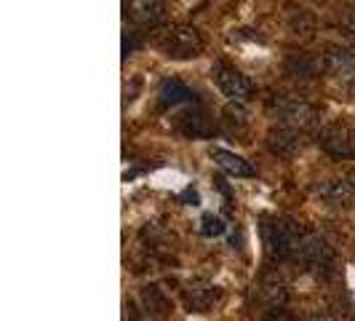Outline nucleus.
Segmentation results:
<instances>
[{
  "label": "nucleus",
  "mask_w": 355,
  "mask_h": 321,
  "mask_svg": "<svg viewBox=\"0 0 355 321\" xmlns=\"http://www.w3.org/2000/svg\"><path fill=\"white\" fill-rule=\"evenodd\" d=\"M259 233H262V244H265L267 257H270L272 263L294 260L304 238L302 228H300L294 220H288V217H275V214L262 217Z\"/></svg>",
  "instance_id": "1"
},
{
  "label": "nucleus",
  "mask_w": 355,
  "mask_h": 321,
  "mask_svg": "<svg viewBox=\"0 0 355 321\" xmlns=\"http://www.w3.org/2000/svg\"><path fill=\"white\" fill-rule=\"evenodd\" d=\"M320 59V72L337 86L339 91L355 97V51L339 43H329Z\"/></svg>",
  "instance_id": "2"
},
{
  "label": "nucleus",
  "mask_w": 355,
  "mask_h": 321,
  "mask_svg": "<svg viewBox=\"0 0 355 321\" xmlns=\"http://www.w3.org/2000/svg\"><path fill=\"white\" fill-rule=\"evenodd\" d=\"M267 110L272 113V118H278V124L300 129V131H310L320 121L318 107H313L310 102L300 99V97H286V94L272 97L267 102Z\"/></svg>",
  "instance_id": "3"
},
{
  "label": "nucleus",
  "mask_w": 355,
  "mask_h": 321,
  "mask_svg": "<svg viewBox=\"0 0 355 321\" xmlns=\"http://www.w3.org/2000/svg\"><path fill=\"white\" fill-rule=\"evenodd\" d=\"M211 78L216 89L222 91L230 102H249L257 94V86H254L249 75H243L238 67H232L227 62H216L211 67Z\"/></svg>",
  "instance_id": "4"
},
{
  "label": "nucleus",
  "mask_w": 355,
  "mask_h": 321,
  "mask_svg": "<svg viewBox=\"0 0 355 321\" xmlns=\"http://www.w3.org/2000/svg\"><path fill=\"white\" fill-rule=\"evenodd\" d=\"M203 35L190 24H177L160 38V49L171 59H196L203 54Z\"/></svg>",
  "instance_id": "5"
},
{
  "label": "nucleus",
  "mask_w": 355,
  "mask_h": 321,
  "mask_svg": "<svg viewBox=\"0 0 355 321\" xmlns=\"http://www.w3.org/2000/svg\"><path fill=\"white\" fill-rule=\"evenodd\" d=\"M318 147L331 158H355V129L347 124H329L318 131Z\"/></svg>",
  "instance_id": "6"
},
{
  "label": "nucleus",
  "mask_w": 355,
  "mask_h": 321,
  "mask_svg": "<svg viewBox=\"0 0 355 321\" xmlns=\"http://www.w3.org/2000/svg\"><path fill=\"white\" fill-rule=\"evenodd\" d=\"M267 147H270V153H275V156H281V158H291V156H297V153H302L304 147V140H302V131L300 129H291V126H272L270 131H267L265 137Z\"/></svg>",
  "instance_id": "7"
},
{
  "label": "nucleus",
  "mask_w": 355,
  "mask_h": 321,
  "mask_svg": "<svg viewBox=\"0 0 355 321\" xmlns=\"http://www.w3.org/2000/svg\"><path fill=\"white\" fill-rule=\"evenodd\" d=\"M294 260H300L302 265L307 268H326L329 263H331V249H329V244L320 238V236H315V233H307L302 238V247H300V252H297V257Z\"/></svg>",
  "instance_id": "8"
},
{
  "label": "nucleus",
  "mask_w": 355,
  "mask_h": 321,
  "mask_svg": "<svg viewBox=\"0 0 355 321\" xmlns=\"http://www.w3.org/2000/svg\"><path fill=\"white\" fill-rule=\"evenodd\" d=\"M318 196L329 204V206H337V209H350L355 204V193L353 185L347 177L339 179H326L323 185L318 188Z\"/></svg>",
  "instance_id": "9"
},
{
  "label": "nucleus",
  "mask_w": 355,
  "mask_h": 321,
  "mask_svg": "<svg viewBox=\"0 0 355 321\" xmlns=\"http://www.w3.org/2000/svg\"><path fill=\"white\" fill-rule=\"evenodd\" d=\"M168 14V0H134L131 3V19L139 27H158Z\"/></svg>",
  "instance_id": "10"
},
{
  "label": "nucleus",
  "mask_w": 355,
  "mask_h": 321,
  "mask_svg": "<svg viewBox=\"0 0 355 321\" xmlns=\"http://www.w3.org/2000/svg\"><path fill=\"white\" fill-rule=\"evenodd\" d=\"M209 156H211L214 163H216L222 172H227L230 177H254V174H257V172H254V166H251L243 156L230 153V150H225V147H211V150H209Z\"/></svg>",
  "instance_id": "11"
},
{
  "label": "nucleus",
  "mask_w": 355,
  "mask_h": 321,
  "mask_svg": "<svg viewBox=\"0 0 355 321\" xmlns=\"http://www.w3.org/2000/svg\"><path fill=\"white\" fill-rule=\"evenodd\" d=\"M158 102L160 107H177L184 102H196V91L190 86H184L182 81L171 78V81H163L158 89Z\"/></svg>",
  "instance_id": "12"
},
{
  "label": "nucleus",
  "mask_w": 355,
  "mask_h": 321,
  "mask_svg": "<svg viewBox=\"0 0 355 321\" xmlns=\"http://www.w3.org/2000/svg\"><path fill=\"white\" fill-rule=\"evenodd\" d=\"M182 131L187 134V137H211L214 134V124L211 118L206 115V113H200V110H193V113H184L182 115Z\"/></svg>",
  "instance_id": "13"
},
{
  "label": "nucleus",
  "mask_w": 355,
  "mask_h": 321,
  "mask_svg": "<svg viewBox=\"0 0 355 321\" xmlns=\"http://www.w3.org/2000/svg\"><path fill=\"white\" fill-rule=\"evenodd\" d=\"M259 300L270 308V311H278L286 303V284L281 279H265L259 286Z\"/></svg>",
  "instance_id": "14"
},
{
  "label": "nucleus",
  "mask_w": 355,
  "mask_h": 321,
  "mask_svg": "<svg viewBox=\"0 0 355 321\" xmlns=\"http://www.w3.org/2000/svg\"><path fill=\"white\" fill-rule=\"evenodd\" d=\"M288 24H291V33L300 38H313V33H315V19H313L310 11H304V8L294 11L291 19H288Z\"/></svg>",
  "instance_id": "15"
},
{
  "label": "nucleus",
  "mask_w": 355,
  "mask_h": 321,
  "mask_svg": "<svg viewBox=\"0 0 355 321\" xmlns=\"http://www.w3.org/2000/svg\"><path fill=\"white\" fill-rule=\"evenodd\" d=\"M225 231H227V225H225L222 217H216V214H203V220H200V233H203L206 238H216V236H222Z\"/></svg>",
  "instance_id": "16"
},
{
  "label": "nucleus",
  "mask_w": 355,
  "mask_h": 321,
  "mask_svg": "<svg viewBox=\"0 0 355 321\" xmlns=\"http://www.w3.org/2000/svg\"><path fill=\"white\" fill-rule=\"evenodd\" d=\"M337 27L345 33V35L355 38V8H347V11H342V17L337 19Z\"/></svg>",
  "instance_id": "17"
},
{
  "label": "nucleus",
  "mask_w": 355,
  "mask_h": 321,
  "mask_svg": "<svg viewBox=\"0 0 355 321\" xmlns=\"http://www.w3.org/2000/svg\"><path fill=\"white\" fill-rule=\"evenodd\" d=\"M265 321H297V319H294L291 313H286V311H281V308H278V311H272Z\"/></svg>",
  "instance_id": "18"
},
{
  "label": "nucleus",
  "mask_w": 355,
  "mask_h": 321,
  "mask_svg": "<svg viewBox=\"0 0 355 321\" xmlns=\"http://www.w3.org/2000/svg\"><path fill=\"white\" fill-rule=\"evenodd\" d=\"M307 321H334V316H331V313H326V311H315V313H310V316H307Z\"/></svg>",
  "instance_id": "19"
},
{
  "label": "nucleus",
  "mask_w": 355,
  "mask_h": 321,
  "mask_svg": "<svg viewBox=\"0 0 355 321\" xmlns=\"http://www.w3.org/2000/svg\"><path fill=\"white\" fill-rule=\"evenodd\" d=\"M347 179H350V185H353V193H355V172H350V174H347Z\"/></svg>",
  "instance_id": "20"
}]
</instances>
